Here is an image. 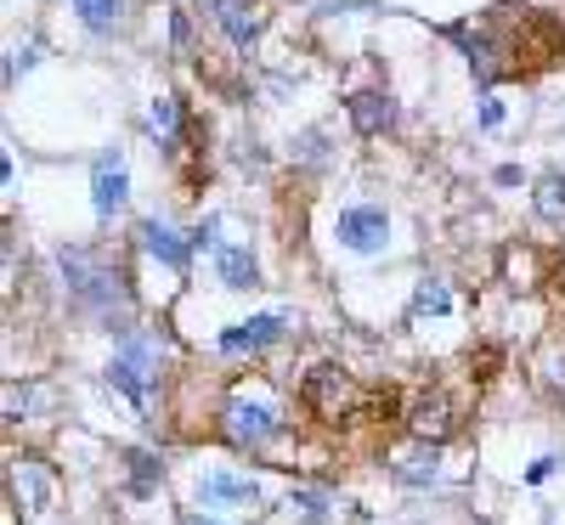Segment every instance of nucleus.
Listing matches in <instances>:
<instances>
[{"label": "nucleus", "mask_w": 565, "mask_h": 525, "mask_svg": "<svg viewBox=\"0 0 565 525\" xmlns=\"http://www.w3.org/2000/svg\"><path fill=\"white\" fill-rule=\"evenodd\" d=\"M282 328H289V317H282V311H266V317H249V322H232V328H221L215 351H221V356H244V351H260V345H271V340H277Z\"/></svg>", "instance_id": "nucleus-8"}, {"label": "nucleus", "mask_w": 565, "mask_h": 525, "mask_svg": "<svg viewBox=\"0 0 565 525\" xmlns=\"http://www.w3.org/2000/svg\"><path fill=\"white\" fill-rule=\"evenodd\" d=\"M159 367H164V340L148 333V328H130V333H119V351L108 362V385L119 396H130L136 407H148L153 390H159V378H164Z\"/></svg>", "instance_id": "nucleus-2"}, {"label": "nucleus", "mask_w": 565, "mask_h": 525, "mask_svg": "<svg viewBox=\"0 0 565 525\" xmlns=\"http://www.w3.org/2000/svg\"><path fill=\"white\" fill-rule=\"evenodd\" d=\"M170 40H175V45H186V18H181V12L170 18Z\"/></svg>", "instance_id": "nucleus-28"}, {"label": "nucleus", "mask_w": 565, "mask_h": 525, "mask_svg": "<svg viewBox=\"0 0 565 525\" xmlns=\"http://www.w3.org/2000/svg\"><path fill=\"white\" fill-rule=\"evenodd\" d=\"M413 311H418V317H447V311H452L447 282H436V277H430V282H418V300H413Z\"/></svg>", "instance_id": "nucleus-19"}, {"label": "nucleus", "mask_w": 565, "mask_h": 525, "mask_svg": "<svg viewBox=\"0 0 565 525\" xmlns=\"http://www.w3.org/2000/svg\"><path fill=\"white\" fill-rule=\"evenodd\" d=\"M210 12H215V23L232 34V45H249V40L260 34V18H255L249 0H210Z\"/></svg>", "instance_id": "nucleus-13"}, {"label": "nucleus", "mask_w": 565, "mask_h": 525, "mask_svg": "<svg viewBox=\"0 0 565 525\" xmlns=\"http://www.w3.org/2000/svg\"><path fill=\"white\" fill-rule=\"evenodd\" d=\"M63 277H68V300L85 311V317H97L103 328L114 333H130L125 317H130V289H125V271L108 266L103 255H90V249H63L57 255Z\"/></svg>", "instance_id": "nucleus-1"}, {"label": "nucleus", "mask_w": 565, "mask_h": 525, "mask_svg": "<svg viewBox=\"0 0 565 525\" xmlns=\"http://www.w3.org/2000/svg\"><path fill=\"white\" fill-rule=\"evenodd\" d=\"M289 514L306 519V525L334 519V492H322V486H295V492H289Z\"/></svg>", "instance_id": "nucleus-14"}, {"label": "nucleus", "mask_w": 565, "mask_h": 525, "mask_svg": "<svg viewBox=\"0 0 565 525\" xmlns=\"http://www.w3.org/2000/svg\"><path fill=\"white\" fill-rule=\"evenodd\" d=\"M543 378H548V390L565 396V345H548V356H543Z\"/></svg>", "instance_id": "nucleus-21"}, {"label": "nucleus", "mask_w": 565, "mask_h": 525, "mask_svg": "<svg viewBox=\"0 0 565 525\" xmlns=\"http://www.w3.org/2000/svg\"><path fill=\"white\" fill-rule=\"evenodd\" d=\"M554 469H559V458H554V452H543V458H537V463L526 469V486H543V481H548Z\"/></svg>", "instance_id": "nucleus-23"}, {"label": "nucleus", "mask_w": 565, "mask_h": 525, "mask_svg": "<svg viewBox=\"0 0 565 525\" xmlns=\"http://www.w3.org/2000/svg\"><path fill=\"white\" fill-rule=\"evenodd\" d=\"M215 226H221V221L210 215V221H204V226L193 232V249H215Z\"/></svg>", "instance_id": "nucleus-25"}, {"label": "nucleus", "mask_w": 565, "mask_h": 525, "mask_svg": "<svg viewBox=\"0 0 565 525\" xmlns=\"http://www.w3.org/2000/svg\"><path fill=\"white\" fill-rule=\"evenodd\" d=\"M23 413H29V390H23V385H7V418L18 424Z\"/></svg>", "instance_id": "nucleus-24"}, {"label": "nucleus", "mask_w": 565, "mask_h": 525, "mask_svg": "<svg viewBox=\"0 0 565 525\" xmlns=\"http://www.w3.org/2000/svg\"><path fill=\"white\" fill-rule=\"evenodd\" d=\"M7 492H12V508L23 514V519H45L52 514V503H57V474L45 469L40 458H12L7 463Z\"/></svg>", "instance_id": "nucleus-4"}, {"label": "nucleus", "mask_w": 565, "mask_h": 525, "mask_svg": "<svg viewBox=\"0 0 565 525\" xmlns=\"http://www.w3.org/2000/svg\"><path fill=\"white\" fill-rule=\"evenodd\" d=\"M334 237H340V249H351V255H385V244H391V215H385L380 204H351V210H340Z\"/></svg>", "instance_id": "nucleus-5"}, {"label": "nucleus", "mask_w": 565, "mask_h": 525, "mask_svg": "<svg viewBox=\"0 0 565 525\" xmlns=\"http://www.w3.org/2000/svg\"><path fill=\"white\" fill-rule=\"evenodd\" d=\"M221 436L238 452H260V447H271L282 436V413H277L271 396L238 390V396H226V407H221Z\"/></svg>", "instance_id": "nucleus-3"}, {"label": "nucleus", "mask_w": 565, "mask_h": 525, "mask_svg": "<svg viewBox=\"0 0 565 525\" xmlns=\"http://www.w3.org/2000/svg\"><path fill=\"white\" fill-rule=\"evenodd\" d=\"M199 503L204 508H255L260 486L238 469H210V474H199Z\"/></svg>", "instance_id": "nucleus-7"}, {"label": "nucleus", "mask_w": 565, "mask_h": 525, "mask_svg": "<svg viewBox=\"0 0 565 525\" xmlns=\"http://www.w3.org/2000/svg\"><path fill=\"white\" fill-rule=\"evenodd\" d=\"M141 249H148L159 266L186 271V255H193V237H181L170 221H141Z\"/></svg>", "instance_id": "nucleus-9"}, {"label": "nucleus", "mask_w": 565, "mask_h": 525, "mask_svg": "<svg viewBox=\"0 0 565 525\" xmlns=\"http://www.w3.org/2000/svg\"><path fill=\"white\" fill-rule=\"evenodd\" d=\"M481 125H487V130H492V125H503V108H498V103H492V97H487V103H481Z\"/></svg>", "instance_id": "nucleus-27"}, {"label": "nucleus", "mask_w": 565, "mask_h": 525, "mask_svg": "<svg viewBox=\"0 0 565 525\" xmlns=\"http://www.w3.org/2000/svg\"><path fill=\"white\" fill-rule=\"evenodd\" d=\"M74 12H79V23H85V29L108 34V29L119 23V12H125V0H74Z\"/></svg>", "instance_id": "nucleus-17"}, {"label": "nucleus", "mask_w": 565, "mask_h": 525, "mask_svg": "<svg viewBox=\"0 0 565 525\" xmlns=\"http://www.w3.org/2000/svg\"><path fill=\"white\" fill-rule=\"evenodd\" d=\"M537 215H543V221H565V175L548 170V175L537 181Z\"/></svg>", "instance_id": "nucleus-18"}, {"label": "nucleus", "mask_w": 565, "mask_h": 525, "mask_svg": "<svg viewBox=\"0 0 565 525\" xmlns=\"http://www.w3.org/2000/svg\"><path fill=\"white\" fill-rule=\"evenodd\" d=\"M130 497H148L159 481H164V458L159 452H130Z\"/></svg>", "instance_id": "nucleus-15"}, {"label": "nucleus", "mask_w": 565, "mask_h": 525, "mask_svg": "<svg viewBox=\"0 0 565 525\" xmlns=\"http://www.w3.org/2000/svg\"><path fill=\"white\" fill-rule=\"evenodd\" d=\"M391 119H396V103L385 97V90H356V97H351V125H356L362 136L391 130Z\"/></svg>", "instance_id": "nucleus-12"}, {"label": "nucleus", "mask_w": 565, "mask_h": 525, "mask_svg": "<svg viewBox=\"0 0 565 525\" xmlns=\"http://www.w3.org/2000/svg\"><path fill=\"white\" fill-rule=\"evenodd\" d=\"M175 525H221V519H215V514H204V508H186Z\"/></svg>", "instance_id": "nucleus-26"}, {"label": "nucleus", "mask_w": 565, "mask_h": 525, "mask_svg": "<svg viewBox=\"0 0 565 525\" xmlns=\"http://www.w3.org/2000/svg\"><path fill=\"white\" fill-rule=\"evenodd\" d=\"M407 424H413V441L441 447V441L452 436V401H447L441 390H436V396H418L413 413H407Z\"/></svg>", "instance_id": "nucleus-10"}, {"label": "nucleus", "mask_w": 565, "mask_h": 525, "mask_svg": "<svg viewBox=\"0 0 565 525\" xmlns=\"http://www.w3.org/2000/svg\"><path fill=\"white\" fill-rule=\"evenodd\" d=\"M175 125H181V103L175 97H153L148 103V130L153 136H175Z\"/></svg>", "instance_id": "nucleus-20"}, {"label": "nucleus", "mask_w": 565, "mask_h": 525, "mask_svg": "<svg viewBox=\"0 0 565 525\" xmlns=\"http://www.w3.org/2000/svg\"><path fill=\"white\" fill-rule=\"evenodd\" d=\"M300 159H306V164H322V159H328V136H322V130H306V136H300Z\"/></svg>", "instance_id": "nucleus-22"}, {"label": "nucleus", "mask_w": 565, "mask_h": 525, "mask_svg": "<svg viewBox=\"0 0 565 525\" xmlns=\"http://www.w3.org/2000/svg\"><path fill=\"white\" fill-rule=\"evenodd\" d=\"M436 469H441V452H436L430 441H413V447L391 463V474H396L402 486H430V481H436Z\"/></svg>", "instance_id": "nucleus-11"}, {"label": "nucleus", "mask_w": 565, "mask_h": 525, "mask_svg": "<svg viewBox=\"0 0 565 525\" xmlns=\"http://www.w3.org/2000/svg\"><path fill=\"white\" fill-rule=\"evenodd\" d=\"M221 282H226V289H255V282H260L255 255L249 249H221Z\"/></svg>", "instance_id": "nucleus-16"}, {"label": "nucleus", "mask_w": 565, "mask_h": 525, "mask_svg": "<svg viewBox=\"0 0 565 525\" xmlns=\"http://www.w3.org/2000/svg\"><path fill=\"white\" fill-rule=\"evenodd\" d=\"M125 193H130L125 153H119V148L97 153V164H90V210H97L103 221H114V215L125 210Z\"/></svg>", "instance_id": "nucleus-6"}]
</instances>
